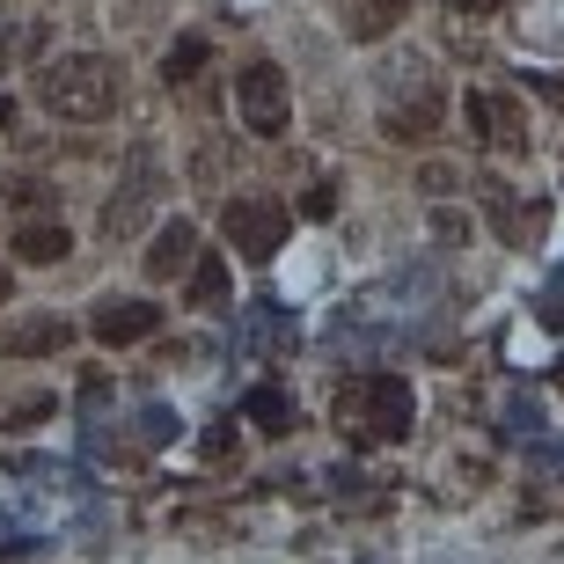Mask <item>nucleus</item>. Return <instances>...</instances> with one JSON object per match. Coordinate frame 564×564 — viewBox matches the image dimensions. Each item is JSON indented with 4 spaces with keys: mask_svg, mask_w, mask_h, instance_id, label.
Here are the masks:
<instances>
[{
    "mask_svg": "<svg viewBox=\"0 0 564 564\" xmlns=\"http://www.w3.org/2000/svg\"><path fill=\"white\" fill-rule=\"evenodd\" d=\"M37 96L66 126H96V118H110L118 96H126V66L104 59V52H66V59H52L37 74Z\"/></svg>",
    "mask_w": 564,
    "mask_h": 564,
    "instance_id": "nucleus-1",
    "label": "nucleus"
},
{
    "mask_svg": "<svg viewBox=\"0 0 564 564\" xmlns=\"http://www.w3.org/2000/svg\"><path fill=\"white\" fill-rule=\"evenodd\" d=\"M419 419V397L403 375H352L337 389V425L352 447H381V440H403Z\"/></svg>",
    "mask_w": 564,
    "mask_h": 564,
    "instance_id": "nucleus-2",
    "label": "nucleus"
},
{
    "mask_svg": "<svg viewBox=\"0 0 564 564\" xmlns=\"http://www.w3.org/2000/svg\"><path fill=\"white\" fill-rule=\"evenodd\" d=\"M440 82L433 66L411 52V59H389V74H381V126H389V140H425V132L440 126Z\"/></svg>",
    "mask_w": 564,
    "mask_h": 564,
    "instance_id": "nucleus-3",
    "label": "nucleus"
},
{
    "mask_svg": "<svg viewBox=\"0 0 564 564\" xmlns=\"http://www.w3.org/2000/svg\"><path fill=\"white\" fill-rule=\"evenodd\" d=\"M220 228H228V250L235 257L264 264V257H279V242H286V228H293V213L279 206V198H264V191H242V198H228Z\"/></svg>",
    "mask_w": 564,
    "mask_h": 564,
    "instance_id": "nucleus-4",
    "label": "nucleus"
},
{
    "mask_svg": "<svg viewBox=\"0 0 564 564\" xmlns=\"http://www.w3.org/2000/svg\"><path fill=\"white\" fill-rule=\"evenodd\" d=\"M235 110H242V126H250L257 140H279V132L293 126V82L272 59L242 66V74H235Z\"/></svg>",
    "mask_w": 564,
    "mask_h": 564,
    "instance_id": "nucleus-5",
    "label": "nucleus"
},
{
    "mask_svg": "<svg viewBox=\"0 0 564 564\" xmlns=\"http://www.w3.org/2000/svg\"><path fill=\"white\" fill-rule=\"evenodd\" d=\"M154 198H162V154H154V147H132L126 154V184L110 191V206H104V235L126 242L147 213H154Z\"/></svg>",
    "mask_w": 564,
    "mask_h": 564,
    "instance_id": "nucleus-6",
    "label": "nucleus"
},
{
    "mask_svg": "<svg viewBox=\"0 0 564 564\" xmlns=\"http://www.w3.org/2000/svg\"><path fill=\"white\" fill-rule=\"evenodd\" d=\"M477 198H484V213H491V228H499L506 250H528V242L543 235V206H535V198H521L506 176H477Z\"/></svg>",
    "mask_w": 564,
    "mask_h": 564,
    "instance_id": "nucleus-7",
    "label": "nucleus"
},
{
    "mask_svg": "<svg viewBox=\"0 0 564 564\" xmlns=\"http://www.w3.org/2000/svg\"><path fill=\"white\" fill-rule=\"evenodd\" d=\"M88 330H96V345L118 352V345H140V337L162 330V308H154V301H118V293H110V301H96V323H88Z\"/></svg>",
    "mask_w": 564,
    "mask_h": 564,
    "instance_id": "nucleus-8",
    "label": "nucleus"
},
{
    "mask_svg": "<svg viewBox=\"0 0 564 564\" xmlns=\"http://www.w3.org/2000/svg\"><path fill=\"white\" fill-rule=\"evenodd\" d=\"M191 257H198V228H191V220H169V228L154 235V250H147V279L169 286V279L191 272Z\"/></svg>",
    "mask_w": 564,
    "mask_h": 564,
    "instance_id": "nucleus-9",
    "label": "nucleus"
},
{
    "mask_svg": "<svg viewBox=\"0 0 564 564\" xmlns=\"http://www.w3.org/2000/svg\"><path fill=\"white\" fill-rule=\"evenodd\" d=\"M66 337H74V330H66L59 315H30V323H15V330L0 337V352H8V359H44V352H59Z\"/></svg>",
    "mask_w": 564,
    "mask_h": 564,
    "instance_id": "nucleus-10",
    "label": "nucleus"
},
{
    "mask_svg": "<svg viewBox=\"0 0 564 564\" xmlns=\"http://www.w3.org/2000/svg\"><path fill=\"white\" fill-rule=\"evenodd\" d=\"M15 257L22 264H66V257H74V235H66L59 220H22L15 228Z\"/></svg>",
    "mask_w": 564,
    "mask_h": 564,
    "instance_id": "nucleus-11",
    "label": "nucleus"
},
{
    "mask_svg": "<svg viewBox=\"0 0 564 564\" xmlns=\"http://www.w3.org/2000/svg\"><path fill=\"white\" fill-rule=\"evenodd\" d=\"M403 15H411V0H345V30H352L359 44H381Z\"/></svg>",
    "mask_w": 564,
    "mask_h": 564,
    "instance_id": "nucleus-12",
    "label": "nucleus"
},
{
    "mask_svg": "<svg viewBox=\"0 0 564 564\" xmlns=\"http://www.w3.org/2000/svg\"><path fill=\"white\" fill-rule=\"evenodd\" d=\"M228 293V264L220 257H191V301H220Z\"/></svg>",
    "mask_w": 564,
    "mask_h": 564,
    "instance_id": "nucleus-13",
    "label": "nucleus"
},
{
    "mask_svg": "<svg viewBox=\"0 0 564 564\" xmlns=\"http://www.w3.org/2000/svg\"><path fill=\"white\" fill-rule=\"evenodd\" d=\"M198 66H206V44H198V37H184V44H176V52L162 59V74H169V82H191Z\"/></svg>",
    "mask_w": 564,
    "mask_h": 564,
    "instance_id": "nucleus-14",
    "label": "nucleus"
},
{
    "mask_svg": "<svg viewBox=\"0 0 564 564\" xmlns=\"http://www.w3.org/2000/svg\"><path fill=\"white\" fill-rule=\"evenodd\" d=\"M250 419L257 425H286L293 411H286V397H279V389H257V397H250Z\"/></svg>",
    "mask_w": 564,
    "mask_h": 564,
    "instance_id": "nucleus-15",
    "label": "nucleus"
},
{
    "mask_svg": "<svg viewBox=\"0 0 564 564\" xmlns=\"http://www.w3.org/2000/svg\"><path fill=\"white\" fill-rule=\"evenodd\" d=\"M44 198H52V191H44V184H30V176H15V184H8V206H22V213H30V206H44Z\"/></svg>",
    "mask_w": 564,
    "mask_h": 564,
    "instance_id": "nucleus-16",
    "label": "nucleus"
},
{
    "mask_svg": "<svg viewBox=\"0 0 564 564\" xmlns=\"http://www.w3.org/2000/svg\"><path fill=\"white\" fill-rule=\"evenodd\" d=\"M301 213H308V220H330V213H337V191H330V184H315L308 198H301Z\"/></svg>",
    "mask_w": 564,
    "mask_h": 564,
    "instance_id": "nucleus-17",
    "label": "nucleus"
},
{
    "mask_svg": "<svg viewBox=\"0 0 564 564\" xmlns=\"http://www.w3.org/2000/svg\"><path fill=\"white\" fill-rule=\"evenodd\" d=\"M37 419H52V397H30V403H15L0 425H37Z\"/></svg>",
    "mask_w": 564,
    "mask_h": 564,
    "instance_id": "nucleus-18",
    "label": "nucleus"
},
{
    "mask_svg": "<svg viewBox=\"0 0 564 564\" xmlns=\"http://www.w3.org/2000/svg\"><path fill=\"white\" fill-rule=\"evenodd\" d=\"M455 8H462V15H499L506 0H455Z\"/></svg>",
    "mask_w": 564,
    "mask_h": 564,
    "instance_id": "nucleus-19",
    "label": "nucleus"
},
{
    "mask_svg": "<svg viewBox=\"0 0 564 564\" xmlns=\"http://www.w3.org/2000/svg\"><path fill=\"white\" fill-rule=\"evenodd\" d=\"M8 126H15V104H8V96H0V132H8Z\"/></svg>",
    "mask_w": 564,
    "mask_h": 564,
    "instance_id": "nucleus-20",
    "label": "nucleus"
},
{
    "mask_svg": "<svg viewBox=\"0 0 564 564\" xmlns=\"http://www.w3.org/2000/svg\"><path fill=\"white\" fill-rule=\"evenodd\" d=\"M0 301H8V272H0Z\"/></svg>",
    "mask_w": 564,
    "mask_h": 564,
    "instance_id": "nucleus-21",
    "label": "nucleus"
}]
</instances>
